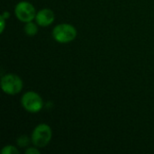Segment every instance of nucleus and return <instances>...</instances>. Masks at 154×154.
<instances>
[{"mask_svg": "<svg viewBox=\"0 0 154 154\" xmlns=\"http://www.w3.org/2000/svg\"><path fill=\"white\" fill-rule=\"evenodd\" d=\"M38 26L39 25L36 23H33L32 21H31V22L25 23L23 31L27 36H34L38 32Z\"/></svg>", "mask_w": 154, "mask_h": 154, "instance_id": "obj_7", "label": "nucleus"}, {"mask_svg": "<svg viewBox=\"0 0 154 154\" xmlns=\"http://www.w3.org/2000/svg\"><path fill=\"white\" fill-rule=\"evenodd\" d=\"M1 153L2 154H18L19 153V151L16 147H14V145H11V144H8V145H5L4 146V148L2 149L1 151Z\"/></svg>", "mask_w": 154, "mask_h": 154, "instance_id": "obj_9", "label": "nucleus"}, {"mask_svg": "<svg viewBox=\"0 0 154 154\" xmlns=\"http://www.w3.org/2000/svg\"><path fill=\"white\" fill-rule=\"evenodd\" d=\"M25 154H40L39 148L34 146V147H28L25 150Z\"/></svg>", "mask_w": 154, "mask_h": 154, "instance_id": "obj_10", "label": "nucleus"}, {"mask_svg": "<svg viewBox=\"0 0 154 154\" xmlns=\"http://www.w3.org/2000/svg\"><path fill=\"white\" fill-rule=\"evenodd\" d=\"M5 20L2 15L0 16V32L3 33L4 31H5Z\"/></svg>", "mask_w": 154, "mask_h": 154, "instance_id": "obj_11", "label": "nucleus"}, {"mask_svg": "<svg viewBox=\"0 0 154 154\" xmlns=\"http://www.w3.org/2000/svg\"><path fill=\"white\" fill-rule=\"evenodd\" d=\"M22 79L14 73H7L1 78V88L7 95H16L23 89Z\"/></svg>", "mask_w": 154, "mask_h": 154, "instance_id": "obj_3", "label": "nucleus"}, {"mask_svg": "<svg viewBox=\"0 0 154 154\" xmlns=\"http://www.w3.org/2000/svg\"><path fill=\"white\" fill-rule=\"evenodd\" d=\"M30 140H31V139H29V137H28L27 135H21L20 137L17 138L16 143H17V145H18L19 147H21V148H25V147H28L30 142H32V141H30Z\"/></svg>", "mask_w": 154, "mask_h": 154, "instance_id": "obj_8", "label": "nucleus"}, {"mask_svg": "<svg viewBox=\"0 0 154 154\" xmlns=\"http://www.w3.org/2000/svg\"><path fill=\"white\" fill-rule=\"evenodd\" d=\"M52 137V130L47 124L38 125L32 131L31 135L32 143L38 148L46 147Z\"/></svg>", "mask_w": 154, "mask_h": 154, "instance_id": "obj_1", "label": "nucleus"}, {"mask_svg": "<svg viewBox=\"0 0 154 154\" xmlns=\"http://www.w3.org/2000/svg\"><path fill=\"white\" fill-rule=\"evenodd\" d=\"M14 14L19 21L25 23L35 19L36 10L32 3L28 1H20L14 7Z\"/></svg>", "mask_w": 154, "mask_h": 154, "instance_id": "obj_5", "label": "nucleus"}, {"mask_svg": "<svg viewBox=\"0 0 154 154\" xmlns=\"http://www.w3.org/2000/svg\"><path fill=\"white\" fill-rule=\"evenodd\" d=\"M21 105L27 112L35 114L39 113L42 109L43 100L38 93L34 91H28L23 95L21 98Z\"/></svg>", "mask_w": 154, "mask_h": 154, "instance_id": "obj_4", "label": "nucleus"}, {"mask_svg": "<svg viewBox=\"0 0 154 154\" xmlns=\"http://www.w3.org/2000/svg\"><path fill=\"white\" fill-rule=\"evenodd\" d=\"M77 34V29L70 23H60L52 29V37L59 43L71 42Z\"/></svg>", "mask_w": 154, "mask_h": 154, "instance_id": "obj_2", "label": "nucleus"}, {"mask_svg": "<svg viewBox=\"0 0 154 154\" xmlns=\"http://www.w3.org/2000/svg\"><path fill=\"white\" fill-rule=\"evenodd\" d=\"M35 22L39 26L48 27L50 26L55 20L54 12L50 8H42L36 13Z\"/></svg>", "mask_w": 154, "mask_h": 154, "instance_id": "obj_6", "label": "nucleus"}, {"mask_svg": "<svg viewBox=\"0 0 154 154\" xmlns=\"http://www.w3.org/2000/svg\"><path fill=\"white\" fill-rule=\"evenodd\" d=\"M2 16H3L5 19H8V18H9V16H10V13H9V12H7V11H5V12L2 14Z\"/></svg>", "mask_w": 154, "mask_h": 154, "instance_id": "obj_12", "label": "nucleus"}]
</instances>
